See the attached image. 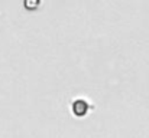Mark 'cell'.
Wrapping results in <instances>:
<instances>
[{
  "label": "cell",
  "instance_id": "obj_1",
  "mask_svg": "<svg viewBox=\"0 0 149 138\" xmlns=\"http://www.w3.org/2000/svg\"><path fill=\"white\" fill-rule=\"evenodd\" d=\"M88 111V104L84 99H77L72 102V112L77 117H84Z\"/></svg>",
  "mask_w": 149,
  "mask_h": 138
}]
</instances>
